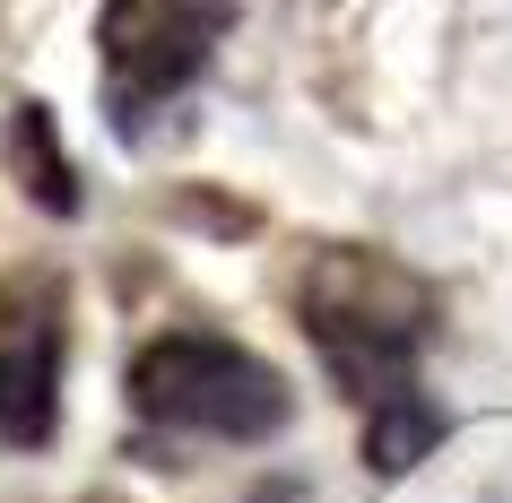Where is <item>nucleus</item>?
<instances>
[{
	"label": "nucleus",
	"mask_w": 512,
	"mask_h": 503,
	"mask_svg": "<svg viewBox=\"0 0 512 503\" xmlns=\"http://www.w3.org/2000/svg\"><path fill=\"white\" fill-rule=\"evenodd\" d=\"M296 313L304 339L322 347L330 382L348 399H391L417 382V356L434 339V287L391 252H356V243H330L313 252L296 278Z\"/></svg>",
	"instance_id": "obj_1"
},
{
	"label": "nucleus",
	"mask_w": 512,
	"mask_h": 503,
	"mask_svg": "<svg viewBox=\"0 0 512 503\" xmlns=\"http://www.w3.org/2000/svg\"><path fill=\"white\" fill-rule=\"evenodd\" d=\"M131 408L165 434H200V443H270L296 417V391L270 356L217 330H157L131 356Z\"/></svg>",
	"instance_id": "obj_2"
},
{
	"label": "nucleus",
	"mask_w": 512,
	"mask_h": 503,
	"mask_svg": "<svg viewBox=\"0 0 512 503\" xmlns=\"http://www.w3.org/2000/svg\"><path fill=\"white\" fill-rule=\"evenodd\" d=\"M235 18H243V0H105V18H96V70H105L113 131L148 139V113H165L209 70Z\"/></svg>",
	"instance_id": "obj_3"
},
{
	"label": "nucleus",
	"mask_w": 512,
	"mask_h": 503,
	"mask_svg": "<svg viewBox=\"0 0 512 503\" xmlns=\"http://www.w3.org/2000/svg\"><path fill=\"white\" fill-rule=\"evenodd\" d=\"M61 425V287L0 278V443L44 451Z\"/></svg>",
	"instance_id": "obj_4"
},
{
	"label": "nucleus",
	"mask_w": 512,
	"mask_h": 503,
	"mask_svg": "<svg viewBox=\"0 0 512 503\" xmlns=\"http://www.w3.org/2000/svg\"><path fill=\"white\" fill-rule=\"evenodd\" d=\"M0 148H9V174H18V191H27L44 217H79V174H70V157H61V131H53V105H9V131H0Z\"/></svg>",
	"instance_id": "obj_5"
},
{
	"label": "nucleus",
	"mask_w": 512,
	"mask_h": 503,
	"mask_svg": "<svg viewBox=\"0 0 512 503\" xmlns=\"http://www.w3.org/2000/svg\"><path fill=\"white\" fill-rule=\"evenodd\" d=\"M443 434H452L443 399H426V382H408V391H391V399L365 408V469L374 477H408Z\"/></svg>",
	"instance_id": "obj_6"
}]
</instances>
